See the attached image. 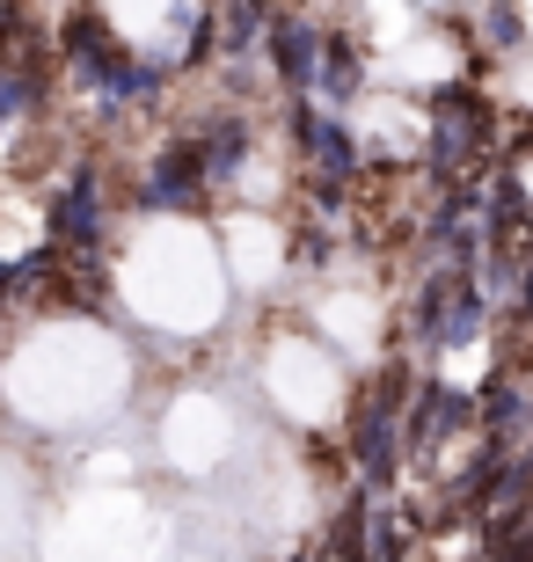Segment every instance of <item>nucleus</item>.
<instances>
[{
	"label": "nucleus",
	"mask_w": 533,
	"mask_h": 562,
	"mask_svg": "<svg viewBox=\"0 0 533 562\" xmlns=\"http://www.w3.org/2000/svg\"><path fill=\"white\" fill-rule=\"evenodd\" d=\"M270 52H278V74H286V88H314L322 37H314L300 15H270Z\"/></svg>",
	"instance_id": "6"
},
{
	"label": "nucleus",
	"mask_w": 533,
	"mask_h": 562,
	"mask_svg": "<svg viewBox=\"0 0 533 562\" xmlns=\"http://www.w3.org/2000/svg\"><path fill=\"white\" fill-rule=\"evenodd\" d=\"M329 555H336V562H373V512H366V497H351V504H344Z\"/></svg>",
	"instance_id": "9"
},
{
	"label": "nucleus",
	"mask_w": 533,
	"mask_h": 562,
	"mask_svg": "<svg viewBox=\"0 0 533 562\" xmlns=\"http://www.w3.org/2000/svg\"><path fill=\"white\" fill-rule=\"evenodd\" d=\"M88 249L96 241V168H81L74 176V190H66L59 205H52V249Z\"/></svg>",
	"instance_id": "7"
},
{
	"label": "nucleus",
	"mask_w": 533,
	"mask_h": 562,
	"mask_svg": "<svg viewBox=\"0 0 533 562\" xmlns=\"http://www.w3.org/2000/svg\"><path fill=\"white\" fill-rule=\"evenodd\" d=\"M475 424V395H460V387H438V380H424L410 395V424H402V453H424V446H438V438L468 431Z\"/></svg>",
	"instance_id": "3"
},
{
	"label": "nucleus",
	"mask_w": 533,
	"mask_h": 562,
	"mask_svg": "<svg viewBox=\"0 0 533 562\" xmlns=\"http://www.w3.org/2000/svg\"><path fill=\"white\" fill-rule=\"evenodd\" d=\"M206 190V161H198V146H168L162 161H154V176H146V205H190Z\"/></svg>",
	"instance_id": "5"
},
{
	"label": "nucleus",
	"mask_w": 533,
	"mask_h": 562,
	"mask_svg": "<svg viewBox=\"0 0 533 562\" xmlns=\"http://www.w3.org/2000/svg\"><path fill=\"white\" fill-rule=\"evenodd\" d=\"M402 417H410V373L388 366V373L373 380V395L358 402V417H351L358 497H373V490H388V482H395V468H402Z\"/></svg>",
	"instance_id": "1"
},
{
	"label": "nucleus",
	"mask_w": 533,
	"mask_h": 562,
	"mask_svg": "<svg viewBox=\"0 0 533 562\" xmlns=\"http://www.w3.org/2000/svg\"><path fill=\"white\" fill-rule=\"evenodd\" d=\"M292 132H300V146L314 154V168H322V190H336V183H351L358 176V139H351L336 117H322V110H292Z\"/></svg>",
	"instance_id": "4"
},
{
	"label": "nucleus",
	"mask_w": 533,
	"mask_h": 562,
	"mask_svg": "<svg viewBox=\"0 0 533 562\" xmlns=\"http://www.w3.org/2000/svg\"><path fill=\"white\" fill-rule=\"evenodd\" d=\"M314 88H329V95H351V88H358V44L329 37V44H322V66H314Z\"/></svg>",
	"instance_id": "10"
},
{
	"label": "nucleus",
	"mask_w": 533,
	"mask_h": 562,
	"mask_svg": "<svg viewBox=\"0 0 533 562\" xmlns=\"http://www.w3.org/2000/svg\"><path fill=\"white\" fill-rule=\"evenodd\" d=\"M190 146H198L206 176H234L248 154V117H220V125H206V139H190Z\"/></svg>",
	"instance_id": "8"
},
{
	"label": "nucleus",
	"mask_w": 533,
	"mask_h": 562,
	"mask_svg": "<svg viewBox=\"0 0 533 562\" xmlns=\"http://www.w3.org/2000/svg\"><path fill=\"white\" fill-rule=\"evenodd\" d=\"M30 103H37V81H30V74H0V125L22 117Z\"/></svg>",
	"instance_id": "11"
},
{
	"label": "nucleus",
	"mask_w": 533,
	"mask_h": 562,
	"mask_svg": "<svg viewBox=\"0 0 533 562\" xmlns=\"http://www.w3.org/2000/svg\"><path fill=\"white\" fill-rule=\"evenodd\" d=\"M482 146H490V103L460 81L438 88V95H431V176L453 183L460 168L482 161Z\"/></svg>",
	"instance_id": "2"
},
{
	"label": "nucleus",
	"mask_w": 533,
	"mask_h": 562,
	"mask_svg": "<svg viewBox=\"0 0 533 562\" xmlns=\"http://www.w3.org/2000/svg\"><path fill=\"white\" fill-rule=\"evenodd\" d=\"M482 30H490L497 44H519V15H512V8H490V15H482Z\"/></svg>",
	"instance_id": "12"
}]
</instances>
